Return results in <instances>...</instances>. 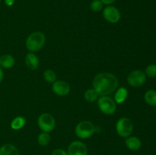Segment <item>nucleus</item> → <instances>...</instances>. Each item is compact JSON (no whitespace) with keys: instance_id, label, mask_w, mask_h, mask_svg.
<instances>
[{"instance_id":"nucleus-1","label":"nucleus","mask_w":156,"mask_h":155,"mask_svg":"<svg viewBox=\"0 0 156 155\" xmlns=\"http://www.w3.org/2000/svg\"><path fill=\"white\" fill-rule=\"evenodd\" d=\"M119 81L115 74L110 72H101L93 79L92 86L100 96H108L118 88Z\"/></svg>"},{"instance_id":"nucleus-2","label":"nucleus","mask_w":156,"mask_h":155,"mask_svg":"<svg viewBox=\"0 0 156 155\" xmlns=\"http://www.w3.org/2000/svg\"><path fill=\"white\" fill-rule=\"evenodd\" d=\"M46 43V36L41 31H35L30 33L26 40V47L31 53H35L44 47Z\"/></svg>"},{"instance_id":"nucleus-3","label":"nucleus","mask_w":156,"mask_h":155,"mask_svg":"<svg viewBox=\"0 0 156 155\" xmlns=\"http://www.w3.org/2000/svg\"><path fill=\"white\" fill-rule=\"evenodd\" d=\"M95 132V126L91 122L84 120L78 123L75 129V133L78 138L81 139H87L92 136Z\"/></svg>"},{"instance_id":"nucleus-4","label":"nucleus","mask_w":156,"mask_h":155,"mask_svg":"<svg viewBox=\"0 0 156 155\" xmlns=\"http://www.w3.org/2000/svg\"><path fill=\"white\" fill-rule=\"evenodd\" d=\"M116 131L119 136L127 138L130 136L133 131V123L132 120L126 117H122L116 123Z\"/></svg>"},{"instance_id":"nucleus-5","label":"nucleus","mask_w":156,"mask_h":155,"mask_svg":"<svg viewBox=\"0 0 156 155\" xmlns=\"http://www.w3.org/2000/svg\"><path fill=\"white\" fill-rule=\"evenodd\" d=\"M99 109L105 115H113L117 109V103L108 96H101L98 100Z\"/></svg>"},{"instance_id":"nucleus-6","label":"nucleus","mask_w":156,"mask_h":155,"mask_svg":"<svg viewBox=\"0 0 156 155\" xmlns=\"http://www.w3.org/2000/svg\"><path fill=\"white\" fill-rule=\"evenodd\" d=\"M37 124L41 131L49 133L54 129L56 126V120L51 114L44 112L38 117Z\"/></svg>"},{"instance_id":"nucleus-7","label":"nucleus","mask_w":156,"mask_h":155,"mask_svg":"<svg viewBox=\"0 0 156 155\" xmlns=\"http://www.w3.org/2000/svg\"><path fill=\"white\" fill-rule=\"evenodd\" d=\"M126 80L131 87L137 88L144 84L146 81V76L144 71L141 70H133L128 74Z\"/></svg>"},{"instance_id":"nucleus-8","label":"nucleus","mask_w":156,"mask_h":155,"mask_svg":"<svg viewBox=\"0 0 156 155\" xmlns=\"http://www.w3.org/2000/svg\"><path fill=\"white\" fill-rule=\"evenodd\" d=\"M103 17L108 22L116 24L121 18V14L117 8L113 5H108L103 10Z\"/></svg>"},{"instance_id":"nucleus-9","label":"nucleus","mask_w":156,"mask_h":155,"mask_svg":"<svg viewBox=\"0 0 156 155\" xmlns=\"http://www.w3.org/2000/svg\"><path fill=\"white\" fill-rule=\"evenodd\" d=\"M67 153L68 155H88V147L82 141H74L69 145Z\"/></svg>"},{"instance_id":"nucleus-10","label":"nucleus","mask_w":156,"mask_h":155,"mask_svg":"<svg viewBox=\"0 0 156 155\" xmlns=\"http://www.w3.org/2000/svg\"><path fill=\"white\" fill-rule=\"evenodd\" d=\"M52 91L56 95L64 97L70 92V85L65 81H56L52 84Z\"/></svg>"},{"instance_id":"nucleus-11","label":"nucleus","mask_w":156,"mask_h":155,"mask_svg":"<svg viewBox=\"0 0 156 155\" xmlns=\"http://www.w3.org/2000/svg\"><path fill=\"white\" fill-rule=\"evenodd\" d=\"M26 66L30 70H35L39 67L40 60L35 53H29L25 56Z\"/></svg>"},{"instance_id":"nucleus-12","label":"nucleus","mask_w":156,"mask_h":155,"mask_svg":"<svg viewBox=\"0 0 156 155\" xmlns=\"http://www.w3.org/2000/svg\"><path fill=\"white\" fill-rule=\"evenodd\" d=\"M125 144L126 147L130 150H138L141 147L142 142L139 138L136 136H129L126 138Z\"/></svg>"},{"instance_id":"nucleus-13","label":"nucleus","mask_w":156,"mask_h":155,"mask_svg":"<svg viewBox=\"0 0 156 155\" xmlns=\"http://www.w3.org/2000/svg\"><path fill=\"white\" fill-rule=\"evenodd\" d=\"M0 155H20V153L14 144L8 143L0 147Z\"/></svg>"},{"instance_id":"nucleus-14","label":"nucleus","mask_w":156,"mask_h":155,"mask_svg":"<svg viewBox=\"0 0 156 155\" xmlns=\"http://www.w3.org/2000/svg\"><path fill=\"white\" fill-rule=\"evenodd\" d=\"M15 59L12 55L4 54L0 56V66L2 68H11L15 65Z\"/></svg>"},{"instance_id":"nucleus-15","label":"nucleus","mask_w":156,"mask_h":155,"mask_svg":"<svg viewBox=\"0 0 156 155\" xmlns=\"http://www.w3.org/2000/svg\"><path fill=\"white\" fill-rule=\"evenodd\" d=\"M128 97V91L124 87H120L116 90L114 101L116 103H123Z\"/></svg>"},{"instance_id":"nucleus-16","label":"nucleus","mask_w":156,"mask_h":155,"mask_svg":"<svg viewBox=\"0 0 156 155\" xmlns=\"http://www.w3.org/2000/svg\"><path fill=\"white\" fill-rule=\"evenodd\" d=\"M145 101L147 104L152 106H156V91L149 90L144 95Z\"/></svg>"},{"instance_id":"nucleus-17","label":"nucleus","mask_w":156,"mask_h":155,"mask_svg":"<svg viewBox=\"0 0 156 155\" xmlns=\"http://www.w3.org/2000/svg\"><path fill=\"white\" fill-rule=\"evenodd\" d=\"M26 119L23 116H17L11 122V128L13 130H20L24 126Z\"/></svg>"},{"instance_id":"nucleus-18","label":"nucleus","mask_w":156,"mask_h":155,"mask_svg":"<svg viewBox=\"0 0 156 155\" xmlns=\"http://www.w3.org/2000/svg\"><path fill=\"white\" fill-rule=\"evenodd\" d=\"M98 94L96 92L94 88H90V89L85 91V94H84V98L89 103H94L98 100Z\"/></svg>"},{"instance_id":"nucleus-19","label":"nucleus","mask_w":156,"mask_h":155,"mask_svg":"<svg viewBox=\"0 0 156 155\" xmlns=\"http://www.w3.org/2000/svg\"><path fill=\"white\" fill-rule=\"evenodd\" d=\"M50 135L47 132H41L37 137V142L41 146H47L50 142Z\"/></svg>"},{"instance_id":"nucleus-20","label":"nucleus","mask_w":156,"mask_h":155,"mask_svg":"<svg viewBox=\"0 0 156 155\" xmlns=\"http://www.w3.org/2000/svg\"><path fill=\"white\" fill-rule=\"evenodd\" d=\"M44 78L46 81L49 83L55 82L56 81V74L55 71L52 69H47L44 71Z\"/></svg>"},{"instance_id":"nucleus-21","label":"nucleus","mask_w":156,"mask_h":155,"mask_svg":"<svg viewBox=\"0 0 156 155\" xmlns=\"http://www.w3.org/2000/svg\"><path fill=\"white\" fill-rule=\"evenodd\" d=\"M145 74L146 77L150 78H154L156 77V65L155 64H150L148 65L145 69Z\"/></svg>"},{"instance_id":"nucleus-22","label":"nucleus","mask_w":156,"mask_h":155,"mask_svg":"<svg viewBox=\"0 0 156 155\" xmlns=\"http://www.w3.org/2000/svg\"><path fill=\"white\" fill-rule=\"evenodd\" d=\"M104 4L101 0H93L90 4V8L94 12H99L103 9Z\"/></svg>"},{"instance_id":"nucleus-23","label":"nucleus","mask_w":156,"mask_h":155,"mask_svg":"<svg viewBox=\"0 0 156 155\" xmlns=\"http://www.w3.org/2000/svg\"><path fill=\"white\" fill-rule=\"evenodd\" d=\"M52 155H68V153H67V151H66L63 149L58 148L53 150Z\"/></svg>"},{"instance_id":"nucleus-24","label":"nucleus","mask_w":156,"mask_h":155,"mask_svg":"<svg viewBox=\"0 0 156 155\" xmlns=\"http://www.w3.org/2000/svg\"><path fill=\"white\" fill-rule=\"evenodd\" d=\"M15 0H5V5L11 7L15 4Z\"/></svg>"},{"instance_id":"nucleus-25","label":"nucleus","mask_w":156,"mask_h":155,"mask_svg":"<svg viewBox=\"0 0 156 155\" xmlns=\"http://www.w3.org/2000/svg\"><path fill=\"white\" fill-rule=\"evenodd\" d=\"M102 2V3L107 5H110L113 4L114 2H115L116 0H101Z\"/></svg>"},{"instance_id":"nucleus-26","label":"nucleus","mask_w":156,"mask_h":155,"mask_svg":"<svg viewBox=\"0 0 156 155\" xmlns=\"http://www.w3.org/2000/svg\"><path fill=\"white\" fill-rule=\"evenodd\" d=\"M3 78H4V71H3L2 68L0 66V83L2 81Z\"/></svg>"},{"instance_id":"nucleus-27","label":"nucleus","mask_w":156,"mask_h":155,"mask_svg":"<svg viewBox=\"0 0 156 155\" xmlns=\"http://www.w3.org/2000/svg\"><path fill=\"white\" fill-rule=\"evenodd\" d=\"M1 1H2V0H0V4H1Z\"/></svg>"}]
</instances>
